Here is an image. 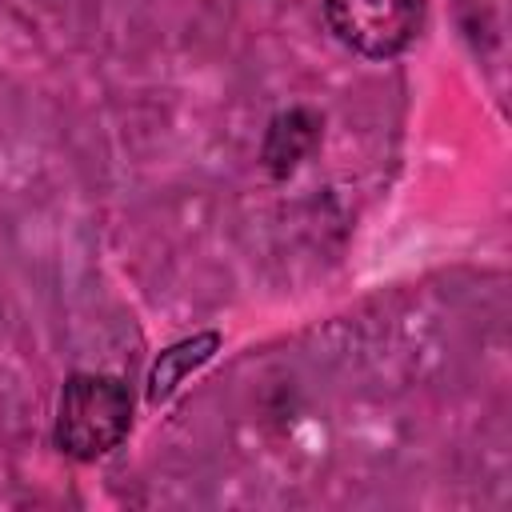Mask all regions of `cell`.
<instances>
[{
    "label": "cell",
    "mask_w": 512,
    "mask_h": 512,
    "mask_svg": "<svg viewBox=\"0 0 512 512\" xmlns=\"http://www.w3.org/2000/svg\"><path fill=\"white\" fill-rule=\"evenodd\" d=\"M320 136H324V116L316 108L296 104V108L272 116V124L264 132V144H260V164L268 168V176L284 180L300 168V160L312 156Z\"/></svg>",
    "instance_id": "cell-3"
},
{
    "label": "cell",
    "mask_w": 512,
    "mask_h": 512,
    "mask_svg": "<svg viewBox=\"0 0 512 512\" xmlns=\"http://www.w3.org/2000/svg\"><path fill=\"white\" fill-rule=\"evenodd\" d=\"M132 428V392L108 372H72L56 400L52 440L64 456L92 464L124 444Z\"/></svg>",
    "instance_id": "cell-1"
},
{
    "label": "cell",
    "mask_w": 512,
    "mask_h": 512,
    "mask_svg": "<svg viewBox=\"0 0 512 512\" xmlns=\"http://www.w3.org/2000/svg\"><path fill=\"white\" fill-rule=\"evenodd\" d=\"M216 348H220V336L216 332H200V336H188V340L164 348L156 356V364L148 368V404H164L184 384L188 372H196L200 364L212 360Z\"/></svg>",
    "instance_id": "cell-4"
},
{
    "label": "cell",
    "mask_w": 512,
    "mask_h": 512,
    "mask_svg": "<svg viewBox=\"0 0 512 512\" xmlns=\"http://www.w3.org/2000/svg\"><path fill=\"white\" fill-rule=\"evenodd\" d=\"M328 32L364 60H392L424 28L428 0H320Z\"/></svg>",
    "instance_id": "cell-2"
}]
</instances>
